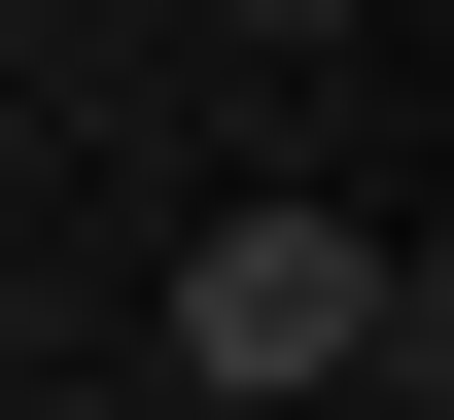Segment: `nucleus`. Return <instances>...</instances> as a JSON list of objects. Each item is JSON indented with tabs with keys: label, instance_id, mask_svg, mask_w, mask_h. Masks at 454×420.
<instances>
[{
	"label": "nucleus",
	"instance_id": "1",
	"mask_svg": "<svg viewBox=\"0 0 454 420\" xmlns=\"http://www.w3.org/2000/svg\"><path fill=\"white\" fill-rule=\"evenodd\" d=\"M349 351H419V281H385V210H210V245H175V385H245V420H315Z\"/></svg>",
	"mask_w": 454,
	"mask_h": 420
},
{
	"label": "nucleus",
	"instance_id": "2",
	"mask_svg": "<svg viewBox=\"0 0 454 420\" xmlns=\"http://www.w3.org/2000/svg\"><path fill=\"white\" fill-rule=\"evenodd\" d=\"M245 36H349V0H245Z\"/></svg>",
	"mask_w": 454,
	"mask_h": 420
}]
</instances>
